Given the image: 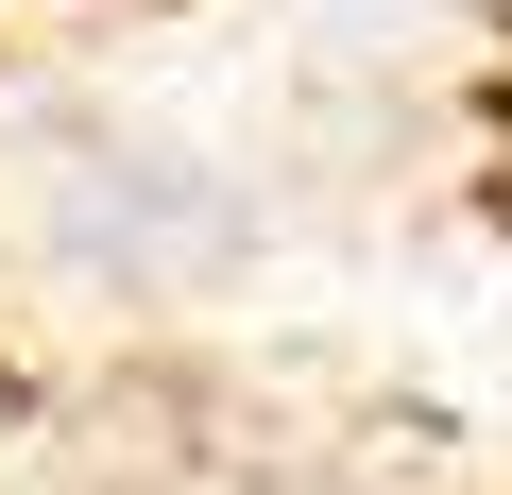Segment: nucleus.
Returning <instances> with one entry per match:
<instances>
[{
  "instance_id": "f257e3e1",
  "label": "nucleus",
  "mask_w": 512,
  "mask_h": 495,
  "mask_svg": "<svg viewBox=\"0 0 512 495\" xmlns=\"http://www.w3.org/2000/svg\"><path fill=\"white\" fill-rule=\"evenodd\" d=\"M478 171L512 205V0H495V35H478Z\"/></svg>"
}]
</instances>
